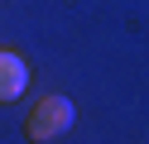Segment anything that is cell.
Instances as JSON below:
<instances>
[{
	"mask_svg": "<svg viewBox=\"0 0 149 144\" xmlns=\"http://www.w3.org/2000/svg\"><path fill=\"white\" fill-rule=\"evenodd\" d=\"M72 125H77V106H72L68 96H58V91L39 96V101L24 111V134H29L34 144H48V139H58V134H68Z\"/></svg>",
	"mask_w": 149,
	"mask_h": 144,
	"instance_id": "1",
	"label": "cell"
},
{
	"mask_svg": "<svg viewBox=\"0 0 149 144\" xmlns=\"http://www.w3.org/2000/svg\"><path fill=\"white\" fill-rule=\"evenodd\" d=\"M24 86H29V63H24L15 48H0V106L19 101Z\"/></svg>",
	"mask_w": 149,
	"mask_h": 144,
	"instance_id": "2",
	"label": "cell"
}]
</instances>
